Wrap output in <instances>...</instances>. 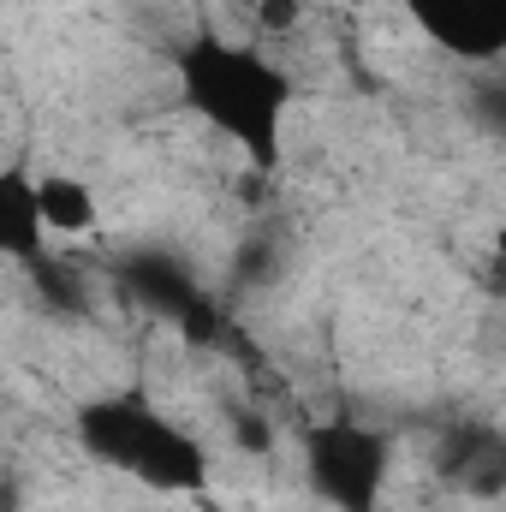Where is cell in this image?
<instances>
[{
	"instance_id": "obj_1",
	"label": "cell",
	"mask_w": 506,
	"mask_h": 512,
	"mask_svg": "<svg viewBox=\"0 0 506 512\" xmlns=\"http://www.w3.org/2000/svg\"><path fill=\"white\" fill-rule=\"evenodd\" d=\"M173 96L197 126H209L227 149H239L256 173H274L286 161V120L298 84L256 42L191 30L173 48Z\"/></svg>"
},
{
	"instance_id": "obj_2",
	"label": "cell",
	"mask_w": 506,
	"mask_h": 512,
	"mask_svg": "<svg viewBox=\"0 0 506 512\" xmlns=\"http://www.w3.org/2000/svg\"><path fill=\"white\" fill-rule=\"evenodd\" d=\"M72 441L90 465L137 483L143 495L197 501L215 483L209 441L191 423H179L173 411H161L143 387H114V393L78 399L72 405Z\"/></svg>"
},
{
	"instance_id": "obj_3",
	"label": "cell",
	"mask_w": 506,
	"mask_h": 512,
	"mask_svg": "<svg viewBox=\"0 0 506 512\" xmlns=\"http://www.w3.org/2000/svg\"><path fill=\"white\" fill-rule=\"evenodd\" d=\"M393 435L358 417H328L304 435V477L334 512H381Z\"/></svg>"
},
{
	"instance_id": "obj_4",
	"label": "cell",
	"mask_w": 506,
	"mask_h": 512,
	"mask_svg": "<svg viewBox=\"0 0 506 512\" xmlns=\"http://www.w3.org/2000/svg\"><path fill=\"white\" fill-rule=\"evenodd\" d=\"M399 12L453 60L495 66L506 54V0H399Z\"/></svg>"
},
{
	"instance_id": "obj_5",
	"label": "cell",
	"mask_w": 506,
	"mask_h": 512,
	"mask_svg": "<svg viewBox=\"0 0 506 512\" xmlns=\"http://www.w3.org/2000/svg\"><path fill=\"white\" fill-rule=\"evenodd\" d=\"M36 173L42 167H30L24 155L0 161V262L6 268H48V251H54Z\"/></svg>"
},
{
	"instance_id": "obj_6",
	"label": "cell",
	"mask_w": 506,
	"mask_h": 512,
	"mask_svg": "<svg viewBox=\"0 0 506 512\" xmlns=\"http://www.w3.org/2000/svg\"><path fill=\"white\" fill-rule=\"evenodd\" d=\"M42 185V221L54 239H90L102 227V197L84 173H36Z\"/></svg>"
},
{
	"instance_id": "obj_7",
	"label": "cell",
	"mask_w": 506,
	"mask_h": 512,
	"mask_svg": "<svg viewBox=\"0 0 506 512\" xmlns=\"http://www.w3.org/2000/svg\"><path fill=\"white\" fill-rule=\"evenodd\" d=\"M304 24V0H256V30L262 36H292Z\"/></svg>"
}]
</instances>
